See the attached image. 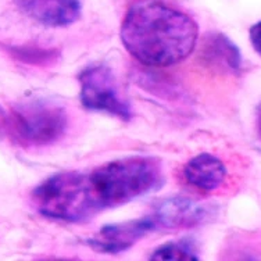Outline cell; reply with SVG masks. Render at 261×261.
I'll use <instances>...</instances> for the list:
<instances>
[{"label":"cell","instance_id":"cell-1","mask_svg":"<svg viewBox=\"0 0 261 261\" xmlns=\"http://www.w3.org/2000/svg\"><path fill=\"white\" fill-rule=\"evenodd\" d=\"M164 182L160 161L126 157L88 172L67 171L36 186L32 201L42 216L65 222H84L99 213L124 206L159 189Z\"/></svg>","mask_w":261,"mask_h":261},{"label":"cell","instance_id":"cell-2","mask_svg":"<svg viewBox=\"0 0 261 261\" xmlns=\"http://www.w3.org/2000/svg\"><path fill=\"white\" fill-rule=\"evenodd\" d=\"M199 27L184 11L163 0H135L121 25V40L134 59L149 67L185 60L197 43Z\"/></svg>","mask_w":261,"mask_h":261},{"label":"cell","instance_id":"cell-3","mask_svg":"<svg viewBox=\"0 0 261 261\" xmlns=\"http://www.w3.org/2000/svg\"><path fill=\"white\" fill-rule=\"evenodd\" d=\"M68 117L61 106L46 100H30L13 107L6 117V129L22 147H42L64 135Z\"/></svg>","mask_w":261,"mask_h":261},{"label":"cell","instance_id":"cell-4","mask_svg":"<svg viewBox=\"0 0 261 261\" xmlns=\"http://www.w3.org/2000/svg\"><path fill=\"white\" fill-rule=\"evenodd\" d=\"M82 106L92 111H103L128 121L132 117L129 105L121 97L117 89L116 81L109 67L93 64L81 71L80 76Z\"/></svg>","mask_w":261,"mask_h":261},{"label":"cell","instance_id":"cell-5","mask_svg":"<svg viewBox=\"0 0 261 261\" xmlns=\"http://www.w3.org/2000/svg\"><path fill=\"white\" fill-rule=\"evenodd\" d=\"M214 217L213 208L186 197H171L160 201L150 218L157 229H185L206 224Z\"/></svg>","mask_w":261,"mask_h":261},{"label":"cell","instance_id":"cell-6","mask_svg":"<svg viewBox=\"0 0 261 261\" xmlns=\"http://www.w3.org/2000/svg\"><path fill=\"white\" fill-rule=\"evenodd\" d=\"M153 231H156L154 222L150 216H146L139 220L101 226L100 231L89 238L86 243L99 253L117 254L130 249L136 242Z\"/></svg>","mask_w":261,"mask_h":261},{"label":"cell","instance_id":"cell-7","mask_svg":"<svg viewBox=\"0 0 261 261\" xmlns=\"http://www.w3.org/2000/svg\"><path fill=\"white\" fill-rule=\"evenodd\" d=\"M21 6L31 18L51 28L68 27L81 17L80 0H22Z\"/></svg>","mask_w":261,"mask_h":261},{"label":"cell","instance_id":"cell-8","mask_svg":"<svg viewBox=\"0 0 261 261\" xmlns=\"http://www.w3.org/2000/svg\"><path fill=\"white\" fill-rule=\"evenodd\" d=\"M226 168L218 157L203 153L193 157L184 167L185 181L196 189L203 192H213L224 184Z\"/></svg>","mask_w":261,"mask_h":261},{"label":"cell","instance_id":"cell-9","mask_svg":"<svg viewBox=\"0 0 261 261\" xmlns=\"http://www.w3.org/2000/svg\"><path fill=\"white\" fill-rule=\"evenodd\" d=\"M207 55L210 60L221 64L231 71H239L242 65V56L239 49L224 35H213L207 42Z\"/></svg>","mask_w":261,"mask_h":261},{"label":"cell","instance_id":"cell-10","mask_svg":"<svg viewBox=\"0 0 261 261\" xmlns=\"http://www.w3.org/2000/svg\"><path fill=\"white\" fill-rule=\"evenodd\" d=\"M151 260H197L199 257L191 243L170 242L157 247L150 256Z\"/></svg>","mask_w":261,"mask_h":261},{"label":"cell","instance_id":"cell-11","mask_svg":"<svg viewBox=\"0 0 261 261\" xmlns=\"http://www.w3.org/2000/svg\"><path fill=\"white\" fill-rule=\"evenodd\" d=\"M250 40L254 50L261 56V21L250 28Z\"/></svg>","mask_w":261,"mask_h":261},{"label":"cell","instance_id":"cell-12","mask_svg":"<svg viewBox=\"0 0 261 261\" xmlns=\"http://www.w3.org/2000/svg\"><path fill=\"white\" fill-rule=\"evenodd\" d=\"M257 130H258V136L261 139V105L258 107V111H257Z\"/></svg>","mask_w":261,"mask_h":261}]
</instances>
